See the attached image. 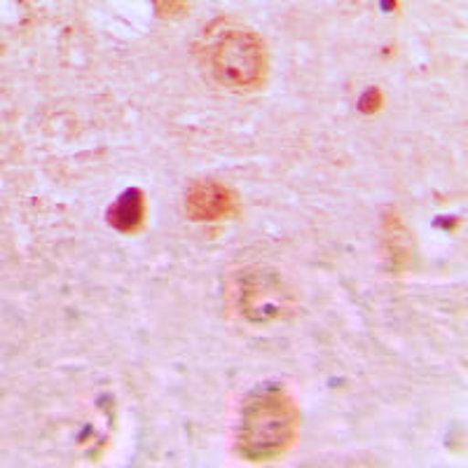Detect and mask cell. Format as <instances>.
Returning a JSON list of instances; mask_svg holds the SVG:
<instances>
[{"instance_id": "6da1fadb", "label": "cell", "mask_w": 468, "mask_h": 468, "mask_svg": "<svg viewBox=\"0 0 468 468\" xmlns=\"http://www.w3.org/2000/svg\"><path fill=\"white\" fill-rule=\"evenodd\" d=\"M300 412L282 382H262L244 396L234 450L249 463L277 462L298 441Z\"/></svg>"}, {"instance_id": "7a4b0ae2", "label": "cell", "mask_w": 468, "mask_h": 468, "mask_svg": "<svg viewBox=\"0 0 468 468\" xmlns=\"http://www.w3.org/2000/svg\"><path fill=\"white\" fill-rule=\"evenodd\" d=\"M204 73L223 90H261L270 73V52L258 31L229 16L207 24L195 45Z\"/></svg>"}, {"instance_id": "3957f363", "label": "cell", "mask_w": 468, "mask_h": 468, "mask_svg": "<svg viewBox=\"0 0 468 468\" xmlns=\"http://www.w3.org/2000/svg\"><path fill=\"white\" fill-rule=\"evenodd\" d=\"M234 307L249 324L267 325L295 314L298 298L282 271L270 267H249L234 279Z\"/></svg>"}, {"instance_id": "277c9868", "label": "cell", "mask_w": 468, "mask_h": 468, "mask_svg": "<svg viewBox=\"0 0 468 468\" xmlns=\"http://www.w3.org/2000/svg\"><path fill=\"white\" fill-rule=\"evenodd\" d=\"M186 216L197 223H218L239 213V195L228 183L202 178L186 190Z\"/></svg>"}, {"instance_id": "5b68a950", "label": "cell", "mask_w": 468, "mask_h": 468, "mask_svg": "<svg viewBox=\"0 0 468 468\" xmlns=\"http://www.w3.org/2000/svg\"><path fill=\"white\" fill-rule=\"evenodd\" d=\"M382 250L388 274H403L408 270L412 261V237L396 207L384 208L382 213Z\"/></svg>"}, {"instance_id": "8992f818", "label": "cell", "mask_w": 468, "mask_h": 468, "mask_svg": "<svg viewBox=\"0 0 468 468\" xmlns=\"http://www.w3.org/2000/svg\"><path fill=\"white\" fill-rule=\"evenodd\" d=\"M106 220L115 232L133 234L144 228L145 220V195L141 187H127L117 195L115 202L108 207Z\"/></svg>"}, {"instance_id": "52a82bcc", "label": "cell", "mask_w": 468, "mask_h": 468, "mask_svg": "<svg viewBox=\"0 0 468 468\" xmlns=\"http://www.w3.org/2000/svg\"><path fill=\"white\" fill-rule=\"evenodd\" d=\"M382 106H384V94L379 87H370V90L363 91L361 99H358V111H361L363 115H375Z\"/></svg>"}, {"instance_id": "ba28073f", "label": "cell", "mask_w": 468, "mask_h": 468, "mask_svg": "<svg viewBox=\"0 0 468 468\" xmlns=\"http://www.w3.org/2000/svg\"><path fill=\"white\" fill-rule=\"evenodd\" d=\"M157 12L162 16H176V15H186L187 3H154Z\"/></svg>"}]
</instances>
